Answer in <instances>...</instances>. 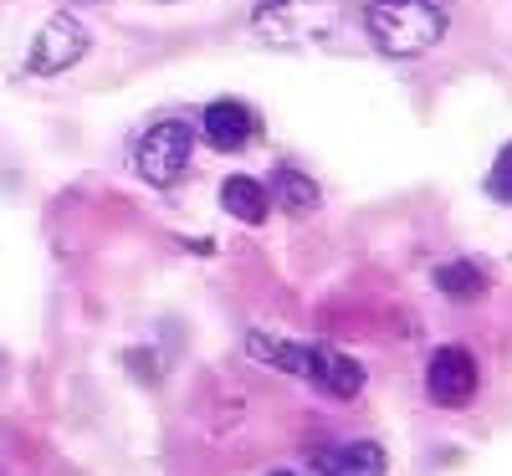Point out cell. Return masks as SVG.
<instances>
[{"instance_id": "9", "label": "cell", "mask_w": 512, "mask_h": 476, "mask_svg": "<svg viewBox=\"0 0 512 476\" xmlns=\"http://www.w3.org/2000/svg\"><path fill=\"white\" fill-rule=\"evenodd\" d=\"M436 287L456 302H472V297L487 292V272L472 267V262H446V267H436Z\"/></svg>"}, {"instance_id": "1", "label": "cell", "mask_w": 512, "mask_h": 476, "mask_svg": "<svg viewBox=\"0 0 512 476\" xmlns=\"http://www.w3.org/2000/svg\"><path fill=\"white\" fill-rule=\"evenodd\" d=\"M246 354L256 364H272L282 374L308 379L313 389H323V395H333V400H354L364 389V369L349 354L318 349V343H303V338H277V333L256 328V333H246Z\"/></svg>"}, {"instance_id": "3", "label": "cell", "mask_w": 512, "mask_h": 476, "mask_svg": "<svg viewBox=\"0 0 512 476\" xmlns=\"http://www.w3.org/2000/svg\"><path fill=\"white\" fill-rule=\"evenodd\" d=\"M251 26L272 47H323L344 26V0H256Z\"/></svg>"}, {"instance_id": "13", "label": "cell", "mask_w": 512, "mask_h": 476, "mask_svg": "<svg viewBox=\"0 0 512 476\" xmlns=\"http://www.w3.org/2000/svg\"><path fill=\"white\" fill-rule=\"evenodd\" d=\"M277 476H287V471H277Z\"/></svg>"}, {"instance_id": "10", "label": "cell", "mask_w": 512, "mask_h": 476, "mask_svg": "<svg viewBox=\"0 0 512 476\" xmlns=\"http://www.w3.org/2000/svg\"><path fill=\"white\" fill-rule=\"evenodd\" d=\"M328 476H384V451L374 441L344 446V451L328 461Z\"/></svg>"}, {"instance_id": "11", "label": "cell", "mask_w": 512, "mask_h": 476, "mask_svg": "<svg viewBox=\"0 0 512 476\" xmlns=\"http://www.w3.org/2000/svg\"><path fill=\"white\" fill-rule=\"evenodd\" d=\"M277 195H282L287 210H308V205H318V185H313L308 175H297V169H277Z\"/></svg>"}, {"instance_id": "8", "label": "cell", "mask_w": 512, "mask_h": 476, "mask_svg": "<svg viewBox=\"0 0 512 476\" xmlns=\"http://www.w3.org/2000/svg\"><path fill=\"white\" fill-rule=\"evenodd\" d=\"M221 205H226V215H236L241 226H262L267 221V185L251 180V175H231L221 185Z\"/></svg>"}, {"instance_id": "5", "label": "cell", "mask_w": 512, "mask_h": 476, "mask_svg": "<svg viewBox=\"0 0 512 476\" xmlns=\"http://www.w3.org/2000/svg\"><path fill=\"white\" fill-rule=\"evenodd\" d=\"M82 52H88V31H82L72 16H52L47 26H41V36L31 41L26 72H36V77H52V72L72 67Z\"/></svg>"}, {"instance_id": "2", "label": "cell", "mask_w": 512, "mask_h": 476, "mask_svg": "<svg viewBox=\"0 0 512 476\" xmlns=\"http://www.w3.org/2000/svg\"><path fill=\"white\" fill-rule=\"evenodd\" d=\"M364 26L384 57H420L446 36V11L436 0H369Z\"/></svg>"}, {"instance_id": "12", "label": "cell", "mask_w": 512, "mask_h": 476, "mask_svg": "<svg viewBox=\"0 0 512 476\" xmlns=\"http://www.w3.org/2000/svg\"><path fill=\"white\" fill-rule=\"evenodd\" d=\"M487 190L497 195V200H512V144L497 154V164H492V175H487Z\"/></svg>"}, {"instance_id": "6", "label": "cell", "mask_w": 512, "mask_h": 476, "mask_svg": "<svg viewBox=\"0 0 512 476\" xmlns=\"http://www.w3.org/2000/svg\"><path fill=\"white\" fill-rule=\"evenodd\" d=\"M425 395L436 405H466L477 395V359L466 349H436L425 364Z\"/></svg>"}, {"instance_id": "7", "label": "cell", "mask_w": 512, "mask_h": 476, "mask_svg": "<svg viewBox=\"0 0 512 476\" xmlns=\"http://www.w3.org/2000/svg\"><path fill=\"white\" fill-rule=\"evenodd\" d=\"M200 128H205V139L216 144V149L236 154V149H246V144H251V134H256V118H251V108H246V103L221 98V103H210V108H205Z\"/></svg>"}, {"instance_id": "4", "label": "cell", "mask_w": 512, "mask_h": 476, "mask_svg": "<svg viewBox=\"0 0 512 476\" xmlns=\"http://www.w3.org/2000/svg\"><path fill=\"white\" fill-rule=\"evenodd\" d=\"M190 154H195V128L180 123V118H164L134 144V169H139V180H149L154 190H169L185 175Z\"/></svg>"}]
</instances>
